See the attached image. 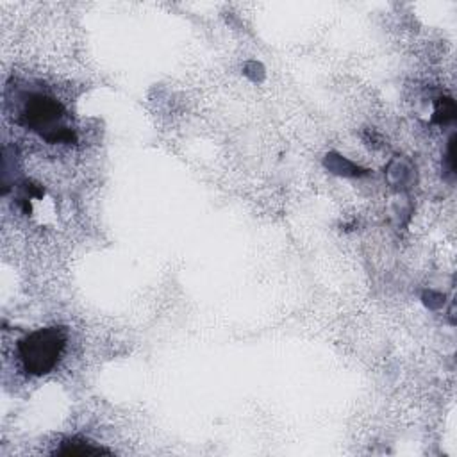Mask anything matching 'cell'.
Here are the masks:
<instances>
[{
  "label": "cell",
  "instance_id": "1",
  "mask_svg": "<svg viewBox=\"0 0 457 457\" xmlns=\"http://www.w3.org/2000/svg\"><path fill=\"white\" fill-rule=\"evenodd\" d=\"M66 328L62 327H45L27 334L18 343V359L21 368L32 375L41 377L52 371L66 346Z\"/></svg>",
  "mask_w": 457,
  "mask_h": 457
},
{
  "label": "cell",
  "instance_id": "2",
  "mask_svg": "<svg viewBox=\"0 0 457 457\" xmlns=\"http://www.w3.org/2000/svg\"><path fill=\"white\" fill-rule=\"evenodd\" d=\"M21 123L37 132L48 143H64L73 139L66 123V111L54 96L32 95L21 111Z\"/></svg>",
  "mask_w": 457,
  "mask_h": 457
},
{
  "label": "cell",
  "instance_id": "3",
  "mask_svg": "<svg viewBox=\"0 0 457 457\" xmlns=\"http://www.w3.org/2000/svg\"><path fill=\"white\" fill-rule=\"evenodd\" d=\"M105 450L93 446L87 441H79V439H68L62 443V448L57 450V453L64 455H95V453H104Z\"/></svg>",
  "mask_w": 457,
  "mask_h": 457
}]
</instances>
